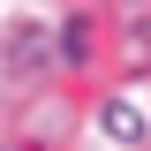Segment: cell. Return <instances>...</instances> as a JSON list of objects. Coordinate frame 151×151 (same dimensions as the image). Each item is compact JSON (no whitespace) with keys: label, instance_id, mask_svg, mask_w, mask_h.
I'll list each match as a JSON object with an SVG mask.
<instances>
[{"label":"cell","instance_id":"6da1fadb","mask_svg":"<svg viewBox=\"0 0 151 151\" xmlns=\"http://www.w3.org/2000/svg\"><path fill=\"white\" fill-rule=\"evenodd\" d=\"M98 121H106V136H121V144H136V136H144V121H136V106H121V98H113V106L98 113Z\"/></svg>","mask_w":151,"mask_h":151}]
</instances>
